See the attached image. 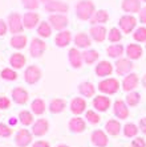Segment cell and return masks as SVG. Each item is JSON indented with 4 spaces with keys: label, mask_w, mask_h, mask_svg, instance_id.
I'll return each mask as SVG.
<instances>
[{
    "label": "cell",
    "mask_w": 146,
    "mask_h": 147,
    "mask_svg": "<svg viewBox=\"0 0 146 147\" xmlns=\"http://www.w3.org/2000/svg\"><path fill=\"white\" fill-rule=\"evenodd\" d=\"M96 12V7L94 3L92 0H81L76 4V16L80 19V20H90L92 16Z\"/></svg>",
    "instance_id": "1"
},
{
    "label": "cell",
    "mask_w": 146,
    "mask_h": 147,
    "mask_svg": "<svg viewBox=\"0 0 146 147\" xmlns=\"http://www.w3.org/2000/svg\"><path fill=\"white\" fill-rule=\"evenodd\" d=\"M98 90L101 93H104V94H109V96L115 94V93L120 90V82H118V80H117V78H112V77L102 80V81L98 84Z\"/></svg>",
    "instance_id": "2"
},
{
    "label": "cell",
    "mask_w": 146,
    "mask_h": 147,
    "mask_svg": "<svg viewBox=\"0 0 146 147\" xmlns=\"http://www.w3.org/2000/svg\"><path fill=\"white\" fill-rule=\"evenodd\" d=\"M7 24H8V29L12 34H19L23 32L24 29V24H23V17L17 12H14L8 16V20H7Z\"/></svg>",
    "instance_id": "3"
},
{
    "label": "cell",
    "mask_w": 146,
    "mask_h": 147,
    "mask_svg": "<svg viewBox=\"0 0 146 147\" xmlns=\"http://www.w3.org/2000/svg\"><path fill=\"white\" fill-rule=\"evenodd\" d=\"M44 8L51 13H67L69 5L62 0H48L44 3Z\"/></svg>",
    "instance_id": "4"
},
{
    "label": "cell",
    "mask_w": 146,
    "mask_h": 147,
    "mask_svg": "<svg viewBox=\"0 0 146 147\" xmlns=\"http://www.w3.org/2000/svg\"><path fill=\"white\" fill-rule=\"evenodd\" d=\"M118 25L120 29L122 31V33H132L137 27V19L133 15H124V16L120 17L118 20Z\"/></svg>",
    "instance_id": "5"
},
{
    "label": "cell",
    "mask_w": 146,
    "mask_h": 147,
    "mask_svg": "<svg viewBox=\"0 0 146 147\" xmlns=\"http://www.w3.org/2000/svg\"><path fill=\"white\" fill-rule=\"evenodd\" d=\"M48 21L52 25V28L56 31H64L69 24V20L68 17L65 16V13H51Z\"/></svg>",
    "instance_id": "6"
},
{
    "label": "cell",
    "mask_w": 146,
    "mask_h": 147,
    "mask_svg": "<svg viewBox=\"0 0 146 147\" xmlns=\"http://www.w3.org/2000/svg\"><path fill=\"white\" fill-rule=\"evenodd\" d=\"M47 51V44H45L44 40L41 38H33L31 41V45H29V53H31L32 57L39 58L44 55V52Z\"/></svg>",
    "instance_id": "7"
},
{
    "label": "cell",
    "mask_w": 146,
    "mask_h": 147,
    "mask_svg": "<svg viewBox=\"0 0 146 147\" xmlns=\"http://www.w3.org/2000/svg\"><path fill=\"white\" fill-rule=\"evenodd\" d=\"M115 72L118 76H126L132 73V69H133V61L130 58H117V61H115Z\"/></svg>",
    "instance_id": "8"
},
{
    "label": "cell",
    "mask_w": 146,
    "mask_h": 147,
    "mask_svg": "<svg viewBox=\"0 0 146 147\" xmlns=\"http://www.w3.org/2000/svg\"><path fill=\"white\" fill-rule=\"evenodd\" d=\"M24 78L27 81V84L29 85H33L36 82L40 81L41 78V70L39 66L36 65H31L25 69V73H24Z\"/></svg>",
    "instance_id": "9"
},
{
    "label": "cell",
    "mask_w": 146,
    "mask_h": 147,
    "mask_svg": "<svg viewBox=\"0 0 146 147\" xmlns=\"http://www.w3.org/2000/svg\"><path fill=\"white\" fill-rule=\"evenodd\" d=\"M138 84H139L138 74H136V73H129V74H126L125 77H124L122 89H124V92L130 93L138 86Z\"/></svg>",
    "instance_id": "10"
},
{
    "label": "cell",
    "mask_w": 146,
    "mask_h": 147,
    "mask_svg": "<svg viewBox=\"0 0 146 147\" xmlns=\"http://www.w3.org/2000/svg\"><path fill=\"white\" fill-rule=\"evenodd\" d=\"M113 111H114V115L120 119H126L129 117V107H128V103L122 99H117L113 105Z\"/></svg>",
    "instance_id": "11"
},
{
    "label": "cell",
    "mask_w": 146,
    "mask_h": 147,
    "mask_svg": "<svg viewBox=\"0 0 146 147\" xmlns=\"http://www.w3.org/2000/svg\"><path fill=\"white\" fill-rule=\"evenodd\" d=\"M89 36L92 37V40L97 41V42H102L108 37V31H106V28L104 25H92L90 31H89Z\"/></svg>",
    "instance_id": "12"
},
{
    "label": "cell",
    "mask_w": 146,
    "mask_h": 147,
    "mask_svg": "<svg viewBox=\"0 0 146 147\" xmlns=\"http://www.w3.org/2000/svg\"><path fill=\"white\" fill-rule=\"evenodd\" d=\"M141 0H122L121 3V8H122L124 12L129 15H133V13H138L141 11Z\"/></svg>",
    "instance_id": "13"
},
{
    "label": "cell",
    "mask_w": 146,
    "mask_h": 147,
    "mask_svg": "<svg viewBox=\"0 0 146 147\" xmlns=\"http://www.w3.org/2000/svg\"><path fill=\"white\" fill-rule=\"evenodd\" d=\"M68 57H69V62L71 65L75 69H80L82 66V62H84V57H82V53L78 51L77 48H72L68 52Z\"/></svg>",
    "instance_id": "14"
},
{
    "label": "cell",
    "mask_w": 146,
    "mask_h": 147,
    "mask_svg": "<svg viewBox=\"0 0 146 147\" xmlns=\"http://www.w3.org/2000/svg\"><path fill=\"white\" fill-rule=\"evenodd\" d=\"M48 129H49L48 121L44 119V118H40V119H37L33 123V126H32V134H33L35 137H43L44 134L48 133Z\"/></svg>",
    "instance_id": "15"
},
{
    "label": "cell",
    "mask_w": 146,
    "mask_h": 147,
    "mask_svg": "<svg viewBox=\"0 0 146 147\" xmlns=\"http://www.w3.org/2000/svg\"><path fill=\"white\" fill-rule=\"evenodd\" d=\"M125 53H126V57L130 58L132 61H134V60H138V58L142 57L143 49L138 44H129L125 48Z\"/></svg>",
    "instance_id": "16"
},
{
    "label": "cell",
    "mask_w": 146,
    "mask_h": 147,
    "mask_svg": "<svg viewBox=\"0 0 146 147\" xmlns=\"http://www.w3.org/2000/svg\"><path fill=\"white\" fill-rule=\"evenodd\" d=\"M15 142L19 147H27L32 142V134L27 129H21L15 137Z\"/></svg>",
    "instance_id": "17"
},
{
    "label": "cell",
    "mask_w": 146,
    "mask_h": 147,
    "mask_svg": "<svg viewBox=\"0 0 146 147\" xmlns=\"http://www.w3.org/2000/svg\"><path fill=\"white\" fill-rule=\"evenodd\" d=\"M90 139H92V143L94 144L96 147H106L108 146V142H109L108 135L102 130H94L92 133Z\"/></svg>",
    "instance_id": "18"
},
{
    "label": "cell",
    "mask_w": 146,
    "mask_h": 147,
    "mask_svg": "<svg viewBox=\"0 0 146 147\" xmlns=\"http://www.w3.org/2000/svg\"><path fill=\"white\" fill-rule=\"evenodd\" d=\"M23 24L24 28H28V29H32L36 25L40 24V16L36 12H27V13L23 16Z\"/></svg>",
    "instance_id": "19"
},
{
    "label": "cell",
    "mask_w": 146,
    "mask_h": 147,
    "mask_svg": "<svg viewBox=\"0 0 146 147\" xmlns=\"http://www.w3.org/2000/svg\"><path fill=\"white\" fill-rule=\"evenodd\" d=\"M85 129H86V123L78 115H76L75 118H72V119L69 121V130H71L72 133H75V134L84 133Z\"/></svg>",
    "instance_id": "20"
},
{
    "label": "cell",
    "mask_w": 146,
    "mask_h": 147,
    "mask_svg": "<svg viewBox=\"0 0 146 147\" xmlns=\"http://www.w3.org/2000/svg\"><path fill=\"white\" fill-rule=\"evenodd\" d=\"M86 110V102L81 97H76L71 101V111L75 115H80Z\"/></svg>",
    "instance_id": "21"
},
{
    "label": "cell",
    "mask_w": 146,
    "mask_h": 147,
    "mask_svg": "<svg viewBox=\"0 0 146 147\" xmlns=\"http://www.w3.org/2000/svg\"><path fill=\"white\" fill-rule=\"evenodd\" d=\"M72 41V32L69 31H60V33L56 34V37H54V44L60 47V48H64L67 45L71 44Z\"/></svg>",
    "instance_id": "22"
},
{
    "label": "cell",
    "mask_w": 146,
    "mask_h": 147,
    "mask_svg": "<svg viewBox=\"0 0 146 147\" xmlns=\"http://www.w3.org/2000/svg\"><path fill=\"white\" fill-rule=\"evenodd\" d=\"M96 74L98 77H106V76H110L113 73V65L109 61H100L94 69Z\"/></svg>",
    "instance_id": "23"
},
{
    "label": "cell",
    "mask_w": 146,
    "mask_h": 147,
    "mask_svg": "<svg viewBox=\"0 0 146 147\" xmlns=\"http://www.w3.org/2000/svg\"><path fill=\"white\" fill-rule=\"evenodd\" d=\"M110 99L105 96H98L94 97L93 99V107H94L97 111H106V110L110 107Z\"/></svg>",
    "instance_id": "24"
},
{
    "label": "cell",
    "mask_w": 146,
    "mask_h": 147,
    "mask_svg": "<svg viewBox=\"0 0 146 147\" xmlns=\"http://www.w3.org/2000/svg\"><path fill=\"white\" fill-rule=\"evenodd\" d=\"M12 98H14V101L16 103H19V105H24V103L28 102L29 96H28L27 90L23 89V88H15V89L12 90Z\"/></svg>",
    "instance_id": "25"
},
{
    "label": "cell",
    "mask_w": 146,
    "mask_h": 147,
    "mask_svg": "<svg viewBox=\"0 0 146 147\" xmlns=\"http://www.w3.org/2000/svg\"><path fill=\"white\" fill-rule=\"evenodd\" d=\"M73 40H75V44L77 48H89L92 45V37L88 36L86 33H84V32L77 33Z\"/></svg>",
    "instance_id": "26"
},
{
    "label": "cell",
    "mask_w": 146,
    "mask_h": 147,
    "mask_svg": "<svg viewBox=\"0 0 146 147\" xmlns=\"http://www.w3.org/2000/svg\"><path fill=\"white\" fill-rule=\"evenodd\" d=\"M109 20V12L106 9H98L96 11L94 15L92 16V19H90V23H92V25H102L105 24V23H108Z\"/></svg>",
    "instance_id": "27"
},
{
    "label": "cell",
    "mask_w": 146,
    "mask_h": 147,
    "mask_svg": "<svg viewBox=\"0 0 146 147\" xmlns=\"http://www.w3.org/2000/svg\"><path fill=\"white\" fill-rule=\"evenodd\" d=\"M67 107V102H65L62 98H54L49 103V110H51L52 114H60L62 113Z\"/></svg>",
    "instance_id": "28"
},
{
    "label": "cell",
    "mask_w": 146,
    "mask_h": 147,
    "mask_svg": "<svg viewBox=\"0 0 146 147\" xmlns=\"http://www.w3.org/2000/svg\"><path fill=\"white\" fill-rule=\"evenodd\" d=\"M124 52H125V48H124L122 44H113L106 48V53H108L109 57L112 58H121Z\"/></svg>",
    "instance_id": "29"
},
{
    "label": "cell",
    "mask_w": 146,
    "mask_h": 147,
    "mask_svg": "<svg viewBox=\"0 0 146 147\" xmlns=\"http://www.w3.org/2000/svg\"><path fill=\"white\" fill-rule=\"evenodd\" d=\"M121 123L118 122L117 119H109L108 122L105 123V130L106 133L109 134V135H113V137H115V135H118L120 131H121Z\"/></svg>",
    "instance_id": "30"
},
{
    "label": "cell",
    "mask_w": 146,
    "mask_h": 147,
    "mask_svg": "<svg viewBox=\"0 0 146 147\" xmlns=\"http://www.w3.org/2000/svg\"><path fill=\"white\" fill-rule=\"evenodd\" d=\"M25 62H27V58L21 53H14L10 57V64L14 69H21L25 65Z\"/></svg>",
    "instance_id": "31"
},
{
    "label": "cell",
    "mask_w": 146,
    "mask_h": 147,
    "mask_svg": "<svg viewBox=\"0 0 146 147\" xmlns=\"http://www.w3.org/2000/svg\"><path fill=\"white\" fill-rule=\"evenodd\" d=\"M78 90H80V93H81L82 96L88 97V98L89 97H93L96 93V88L92 82H82V84H80Z\"/></svg>",
    "instance_id": "32"
},
{
    "label": "cell",
    "mask_w": 146,
    "mask_h": 147,
    "mask_svg": "<svg viewBox=\"0 0 146 147\" xmlns=\"http://www.w3.org/2000/svg\"><path fill=\"white\" fill-rule=\"evenodd\" d=\"M28 40H27V36L24 34H14L12 38H11V45L16 49H23L25 48Z\"/></svg>",
    "instance_id": "33"
},
{
    "label": "cell",
    "mask_w": 146,
    "mask_h": 147,
    "mask_svg": "<svg viewBox=\"0 0 146 147\" xmlns=\"http://www.w3.org/2000/svg\"><path fill=\"white\" fill-rule=\"evenodd\" d=\"M82 57H84V62H85V64L90 65V64H94V62L98 60L100 53L96 51V49H88V51L82 52Z\"/></svg>",
    "instance_id": "34"
},
{
    "label": "cell",
    "mask_w": 146,
    "mask_h": 147,
    "mask_svg": "<svg viewBox=\"0 0 146 147\" xmlns=\"http://www.w3.org/2000/svg\"><path fill=\"white\" fill-rule=\"evenodd\" d=\"M52 33V25L49 21H41L37 27V34L43 38H48Z\"/></svg>",
    "instance_id": "35"
},
{
    "label": "cell",
    "mask_w": 146,
    "mask_h": 147,
    "mask_svg": "<svg viewBox=\"0 0 146 147\" xmlns=\"http://www.w3.org/2000/svg\"><path fill=\"white\" fill-rule=\"evenodd\" d=\"M31 109H32V113L33 114L41 115V114L45 113V102L41 98H36L35 101H32Z\"/></svg>",
    "instance_id": "36"
},
{
    "label": "cell",
    "mask_w": 146,
    "mask_h": 147,
    "mask_svg": "<svg viewBox=\"0 0 146 147\" xmlns=\"http://www.w3.org/2000/svg\"><path fill=\"white\" fill-rule=\"evenodd\" d=\"M122 130H124V135H125V137L134 138V137H137V134H138L139 127L137 126V125H134V123H126Z\"/></svg>",
    "instance_id": "37"
},
{
    "label": "cell",
    "mask_w": 146,
    "mask_h": 147,
    "mask_svg": "<svg viewBox=\"0 0 146 147\" xmlns=\"http://www.w3.org/2000/svg\"><path fill=\"white\" fill-rule=\"evenodd\" d=\"M139 101H141V94H139L138 92H130L128 93V96H126V103H128V106H137L139 103Z\"/></svg>",
    "instance_id": "38"
},
{
    "label": "cell",
    "mask_w": 146,
    "mask_h": 147,
    "mask_svg": "<svg viewBox=\"0 0 146 147\" xmlns=\"http://www.w3.org/2000/svg\"><path fill=\"white\" fill-rule=\"evenodd\" d=\"M19 121L23 123L24 126H29L33 123V114L31 111H27V110H23L19 114Z\"/></svg>",
    "instance_id": "39"
},
{
    "label": "cell",
    "mask_w": 146,
    "mask_h": 147,
    "mask_svg": "<svg viewBox=\"0 0 146 147\" xmlns=\"http://www.w3.org/2000/svg\"><path fill=\"white\" fill-rule=\"evenodd\" d=\"M108 38L110 42H120L122 40V31L120 28H112L108 32Z\"/></svg>",
    "instance_id": "40"
},
{
    "label": "cell",
    "mask_w": 146,
    "mask_h": 147,
    "mask_svg": "<svg viewBox=\"0 0 146 147\" xmlns=\"http://www.w3.org/2000/svg\"><path fill=\"white\" fill-rule=\"evenodd\" d=\"M133 37L137 42H146V27H138L133 32Z\"/></svg>",
    "instance_id": "41"
},
{
    "label": "cell",
    "mask_w": 146,
    "mask_h": 147,
    "mask_svg": "<svg viewBox=\"0 0 146 147\" xmlns=\"http://www.w3.org/2000/svg\"><path fill=\"white\" fill-rule=\"evenodd\" d=\"M0 77L3 80H5V81H16L17 80V73L15 72L14 69H3L1 70V73H0Z\"/></svg>",
    "instance_id": "42"
},
{
    "label": "cell",
    "mask_w": 146,
    "mask_h": 147,
    "mask_svg": "<svg viewBox=\"0 0 146 147\" xmlns=\"http://www.w3.org/2000/svg\"><path fill=\"white\" fill-rule=\"evenodd\" d=\"M85 118L88 119L89 123H92V125H97V123H100V121H101L100 114L96 113V111H93V110H88V111H85Z\"/></svg>",
    "instance_id": "43"
},
{
    "label": "cell",
    "mask_w": 146,
    "mask_h": 147,
    "mask_svg": "<svg viewBox=\"0 0 146 147\" xmlns=\"http://www.w3.org/2000/svg\"><path fill=\"white\" fill-rule=\"evenodd\" d=\"M21 4H23V7L25 9H29V11L37 9L39 5H40L39 0H21Z\"/></svg>",
    "instance_id": "44"
},
{
    "label": "cell",
    "mask_w": 146,
    "mask_h": 147,
    "mask_svg": "<svg viewBox=\"0 0 146 147\" xmlns=\"http://www.w3.org/2000/svg\"><path fill=\"white\" fill-rule=\"evenodd\" d=\"M12 135V129L5 123H0V137L8 138Z\"/></svg>",
    "instance_id": "45"
},
{
    "label": "cell",
    "mask_w": 146,
    "mask_h": 147,
    "mask_svg": "<svg viewBox=\"0 0 146 147\" xmlns=\"http://www.w3.org/2000/svg\"><path fill=\"white\" fill-rule=\"evenodd\" d=\"M132 147H146V140L141 137H137L136 139L132 140Z\"/></svg>",
    "instance_id": "46"
},
{
    "label": "cell",
    "mask_w": 146,
    "mask_h": 147,
    "mask_svg": "<svg viewBox=\"0 0 146 147\" xmlns=\"http://www.w3.org/2000/svg\"><path fill=\"white\" fill-rule=\"evenodd\" d=\"M10 105H11V101L7 98V97H4V96L0 97V109L5 110V109L10 107Z\"/></svg>",
    "instance_id": "47"
},
{
    "label": "cell",
    "mask_w": 146,
    "mask_h": 147,
    "mask_svg": "<svg viewBox=\"0 0 146 147\" xmlns=\"http://www.w3.org/2000/svg\"><path fill=\"white\" fill-rule=\"evenodd\" d=\"M7 31H10L8 29V24L3 19H0V36H4V34L7 33Z\"/></svg>",
    "instance_id": "48"
},
{
    "label": "cell",
    "mask_w": 146,
    "mask_h": 147,
    "mask_svg": "<svg viewBox=\"0 0 146 147\" xmlns=\"http://www.w3.org/2000/svg\"><path fill=\"white\" fill-rule=\"evenodd\" d=\"M138 19L142 24H146V5L141 8V11L138 12Z\"/></svg>",
    "instance_id": "49"
},
{
    "label": "cell",
    "mask_w": 146,
    "mask_h": 147,
    "mask_svg": "<svg viewBox=\"0 0 146 147\" xmlns=\"http://www.w3.org/2000/svg\"><path fill=\"white\" fill-rule=\"evenodd\" d=\"M138 127H139V130H141L146 135V117H143V118H141V119H139Z\"/></svg>",
    "instance_id": "50"
},
{
    "label": "cell",
    "mask_w": 146,
    "mask_h": 147,
    "mask_svg": "<svg viewBox=\"0 0 146 147\" xmlns=\"http://www.w3.org/2000/svg\"><path fill=\"white\" fill-rule=\"evenodd\" d=\"M32 147H51V144L45 140H37V142H35Z\"/></svg>",
    "instance_id": "51"
},
{
    "label": "cell",
    "mask_w": 146,
    "mask_h": 147,
    "mask_svg": "<svg viewBox=\"0 0 146 147\" xmlns=\"http://www.w3.org/2000/svg\"><path fill=\"white\" fill-rule=\"evenodd\" d=\"M141 82H142V85H143V88H146V74L142 77V80H141Z\"/></svg>",
    "instance_id": "52"
},
{
    "label": "cell",
    "mask_w": 146,
    "mask_h": 147,
    "mask_svg": "<svg viewBox=\"0 0 146 147\" xmlns=\"http://www.w3.org/2000/svg\"><path fill=\"white\" fill-rule=\"evenodd\" d=\"M10 122H11V123H12V125H15V123H16V119H11V121H10Z\"/></svg>",
    "instance_id": "53"
},
{
    "label": "cell",
    "mask_w": 146,
    "mask_h": 147,
    "mask_svg": "<svg viewBox=\"0 0 146 147\" xmlns=\"http://www.w3.org/2000/svg\"><path fill=\"white\" fill-rule=\"evenodd\" d=\"M57 147H69V146H67V144H58Z\"/></svg>",
    "instance_id": "54"
},
{
    "label": "cell",
    "mask_w": 146,
    "mask_h": 147,
    "mask_svg": "<svg viewBox=\"0 0 146 147\" xmlns=\"http://www.w3.org/2000/svg\"><path fill=\"white\" fill-rule=\"evenodd\" d=\"M141 1H143V3H146V0H141Z\"/></svg>",
    "instance_id": "55"
},
{
    "label": "cell",
    "mask_w": 146,
    "mask_h": 147,
    "mask_svg": "<svg viewBox=\"0 0 146 147\" xmlns=\"http://www.w3.org/2000/svg\"><path fill=\"white\" fill-rule=\"evenodd\" d=\"M41 1H44V3H45V1H48V0H41Z\"/></svg>",
    "instance_id": "56"
}]
</instances>
